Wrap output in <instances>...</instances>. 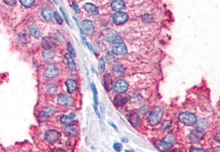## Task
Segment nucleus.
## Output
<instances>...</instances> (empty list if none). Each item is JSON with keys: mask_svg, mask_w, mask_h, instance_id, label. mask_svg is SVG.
Wrapping results in <instances>:
<instances>
[{"mask_svg": "<svg viewBox=\"0 0 220 152\" xmlns=\"http://www.w3.org/2000/svg\"><path fill=\"white\" fill-rule=\"evenodd\" d=\"M65 131L70 136H75L76 135V131L75 128H73L71 126H67L65 128Z\"/></svg>", "mask_w": 220, "mask_h": 152, "instance_id": "nucleus-28", "label": "nucleus"}, {"mask_svg": "<svg viewBox=\"0 0 220 152\" xmlns=\"http://www.w3.org/2000/svg\"><path fill=\"white\" fill-rule=\"evenodd\" d=\"M127 118V120H129V122L134 126V127H136L140 125V116H138V114L137 113L131 112L129 114Z\"/></svg>", "mask_w": 220, "mask_h": 152, "instance_id": "nucleus-12", "label": "nucleus"}, {"mask_svg": "<svg viewBox=\"0 0 220 152\" xmlns=\"http://www.w3.org/2000/svg\"><path fill=\"white\" fill-rule=\"evenodd\" d=\"M127 47L123 42H117L112 47V52L115 55H124L127 53Z\"/></svg>", "mask_w": 220, "mask_h": 152, "instance_id": "nucleus-7", "label": "nucleus"}, {"mask_svg": "<svg viewBox=\"0 0 220 152\" xmlns=\"http://www.w3.org/2000/svg\"><path fill=\"white\" fill-rule=\"evenodd\" d=\"M147 111H148V107L144 106H142L140 107V110H139V112H140L142 115H144L146 112H147Z\"/></svg>", "mask_w": 220, "mask_h": 152, "instance_id": "nucleus-33", "label": "nucleus"}, {"mask_svg": "<svg viewBox=\"0 0 220 152\" xmlns=\"http://www.w3.org/2000/svg\"><path fill=\"white\" fill-rule=\"evenodd\" d=\"M42 46L45 50H48V49H52V47L54 46V41L52 39V38L50 37H45L42 39Z\"/></svg>", "mask_w": 220, "mask_h": 152, "instance_id": "nucleus-19", "label": "nucleus"}, {"mask_svg": "<svg viewBox=\"0 0 220 152\" xmlns=\"http://www.w3.org/2000/svg\"><path fill=\"white\" fill-rule=\"evenodd\" d=\"M115 54L112 51H108L106 54V60L108 63H112L115 60Z\"/></svg>", "mask_w": 220, "mask_h": 152, "instance_id": "nucleus-26", "label": "nucleus"}, {"mask_svg": "<svg viewBox=\"0 0 220 152\" xmlns=\"http://www.w3.org/2000/svg\"><path fill=\"white\" fill-rule=\"evenodd\" d=\"M43 56L46 60H52L54 57V51L52 49L45 50L43 53Z\"/></svg>", "mask_w": 220, "mask_h": 152, "instance_id": "nucleus-23", "label": "nucleus"}, {"mask_svg": "<svg viewBox=\"0 0 220 152\" xmlns=\"http://www.w3.org/2000/svg\"><path fill=\"white\" fill-rule=\"evenodd\" d=\"M57 102L59 104L64 106H71L73 103V99L71 96L66 95H60L58 97Z\"/></svg>", "mask_w": 220, "mask_h": 152, "instance_id": "nucleus-10", "label": "nucleus"}, {"mask_svg": "<svg viewBox=\"0 0 220 152\" xmlns=\"http://www.w3.org/2000/svg\"><path fill=\"white\" fill-rule=\"evenodd\" d=\"M91 90H92V92H93L94 95H98V92H97L96 87V86H95V85H94V83H91Z\"/></svg>", "mask_w": 220, "mask_h": 152, "instance_id": "nucleus-37", "label": "nucleus"}, {"mask_svg": "<svg viewBox=\"0 0 220 152\" xmlns=\"http://www.w3.org/2000/svg\"><path fill=\"white\" fill-rule=\"evenodd\" d=\"M65 58H66V59H67V64L69 68H70L71 70H75V63L74 60H73L71 55L68 54H66Z\"/></svg>", "mask_w": 220, "mask_h": 152, "instance_id": "nucleus-24", "label": "nucleus"}, {"mask_svg": "<svg viewBox=\"0 0 220 152\" xmlns=\"http://www.w3.org/2000/svg\"><path fill=\"white\" fill-rule=\"evenodd\" d=\"M81 25L84 30L86 31V32L88 35L93 34V33L94 32V28L92 23H91L90 20H83L81 23Z\"/></svg>", "mask_w": 220, "mask_h": 152, "instance_id": "nucleus-16", "label": "nucleus"}, {"mask_svg": "<svg viewBox=\"0 0 220 152\" xmlns=\"http://www.w3.org/2000/svg\"><path fill=\"white\" fill-rule=\"evenodd\" d=\"M163 116V111L161 108H155L152 112H151L148 116V122L150 125L155 126L160 123Z\"/></svg>", "mask_w": 220, "mask_h": 152, "instance_id": "nucleus-1", "label": "nucleus"}, {"mask_svg": "<svg viewBox=\"0 0 220 152\" xmlns=\"http://www.w3.org/2000/svg\"><path fill=\"white\" fill-rule=\"evenodd\" d=\"M44 75L48 78H54L58 75V69L54 65H49L45 68Z\"/></svg>", "mask_w": 220, "mask_h": 152, "instance_id": "nucleus-9", "label": "nucleus"}, {"mask_svg": "<svg viewBox=\"0 0 220 152\" xmlns=\"http://www.w3.org/2000/svg\"><path fill=\"white\" fill-rule=\"evenodd\" d=\"M104 88L106 91H111L112 88V80L111 76L108 74H106L104 76Z\"/></svg>", "mask_w": 220, "mask_h": 152, "instance_id": "nucleus-20", "label": "nucleus"}, {"mask_svg": "<svg viewBox=\"0 0 220 152\" xmlns=\"http://www.w3.org/2000/svg\"><path fill=\"white\" fill-rule=\"evenodd\" d=\"M29 32H30L31 34L35 37L36 38H38L40 37V31L38 29L36 25L33 24V25H32L31 27H30V28H29Z\"/></svg>", "mask_w": 220, "mask_h": 152, "instance_id": "nucleus-25", "label": "nucleus"}, {"mask_svg": "<svg viewBox=\"0 0 220 152\" xmlns=\"http://www.w3.org/2000/svg\"><path fill=\"white\" fill-rule=\"evenodd\" d=\"M60 120L62 123L66 126H72L75 123V121L73 119V118H71V116H65V115H63V116H61Z\"/></svg>", "mask_w": 220, "mask_h": 152, "instance_id": "nucleus-22", "label": "nucleus"}, {"mask_svg": "<svg viewBox=\"0 0 220 152\" xmlns=\"http://www.w3.org/2000/svg\"><path fill=\"white\" fill-rule=\"evenodd\" d=\"M21 4L27 8H31L35 3V0H19Z\"/></svg>", "mask_w": 220, "mask_h": 152, "instance_id": "nucleus-27", "label": "nucleus"}, {"mask_svg": "<svg viewBox=\"0 0 220 152\" xmlns=\"http://www.w3.org/2000/svg\"><path fill=\"white\" fill-rule=\"evenodd\" d=\"M42 16L47 21H52L54 17L52 10L49 8H44L42 10Z\"/></svg>", "mask_w": 220, "mask_h": 152, "instance_id": "nucleus-18", "label": "nucleus"}, {"mask_svg": "<svg viewBox=\"0 0 220 152\" xmlns=\"http://www.w3.org/2000/svg\"><path fill=\"white\" fill-rule=\"evenodd\" d=\"M65 85L67 88V91L69 93L74 92L77 88V82L73 79H68L65 82Z\"/></svg>", "mask_w": 220, "mask_h": 152, "instance_id": "nucleus-21", "label": "nucleus"}, {"mask_svg": "<svg viewBox=\"0 0 220 152\" xmlns=\"http://www.w3.org/2000/svg\"><path fill=\"white\" fill-rule=\"evenodd\" d=\"M155 145L157 150L160 151H165L170 149L172 146V144L169 142L165 141L162 140H157L155 142Z\"/></svg>", "mask_w": 220, "mask_h": 152, "instance_id": "nucleus-11", "label": "nucleus"}, {"mask_svg": "<svg viewBox=\"0 0 220 152\" xmlns=\"http://www.w3.org/2000/svg\"><path fill=\"white\" fill-rule=\"evenodd\" d=\"M111 8L114 11H121L125 8V3L123 0H113L111 2Z\"/></svg>", "mask_w": 220, "mask_h": 152, "instance_id": "nucleus-14", "label": "nucleus"}, {"mask_svg": "<svg viewBox=\"0 0 220 152\" xmlns=\"http://www.w3.org/2000/svg\"><path fill=\"white\" fill-rule=\"evenodd\" d=\"M112 72L117 78H120L123 76L125 72V68L122 65L116 64L113 66L112 68Z\"/></svg>", "mask_w": 220, "mask_h": 152, "instance_id": "nucleus-13", "label": "nucleus"}, {"mask_svg": "<svg viewBox=\"0 0 220 152\" xmlns=\"http://www.w3.org/2000/svg\"><path fill=\"white\" fill-rule=\"evenodd\" d=\"M73 8L74 9L75 12L77 14L80 13V9L79 8V6L77 4L76 2H73Z\"/></svg>", "mask_w": 220, "mask_h": 152, "instance_id": "nucleus-35", "label": "nucleus"}, {"mask_svg": "<svg viewBox=\"0 0 220 152\" xmlns=\"http://www.w3.org/2000/svg\"><path fill=\"white\" fill-rule=\"evenodd\" d=\"M130 96L126 95H122V93H119L115 96L113 103H114L115 106L120 107L125 104L127 102L130 101Z\"/></svg>", "mask_w": 220, "mask_h": 152, "instance_id": "nucleus-6", "label": "nucleus"}, {"mask_svg": "<svg viewBox=\"0 0 220 152\" xmlns=\"http://www.w3.org/2000/svg\"><path fill=\"white\" fill-rule=\"evenodd\" d=\"M121 141L123 143H127L128 142V139L126 138V137H125V138H124V137H123V138L121 139Z\"/></svg>", "mask_w": 220, "mask_h": 152, "instance_id": "nucleus-41", "label": "nucleus"}, {"mask_svg": "<svg viewBox=\"0 0 220 152\" xmlns=\"http://www.w3.org/2000/svg\"><path fill=\"white\" fill-rule=\"evenodd\" d=\"M84 9L90 15H97L98 14V9L97 7L91 3H87L84 5Z\"/></svg>", "mask_w": 220, "mask_h": 152, "instance_id": "nucleus-15", "label": "nucleus"}, {"mask_svg": "<svg viewBox=\"0 0 220 152\" xmlns=\"http://www.w3.org/2000/svg\"><path fill=\"white\" fill-rule=\"evenodd\" d=\"M104 68H105L104 62L103 60H102V59H100V60H99V62H98V70H99V72H100V73L103 72L104 70Z\"/></svg>", "mask_w": 220, "mask_h": 152, "instance_id": "nucleus-29", "label": "nucleus"}, {"mask_svg": "<svg viewBox=\"0 0 220 152\" xmlns=\"http://www.w3.org/2000/svg\"><path fill=\"white\" fill-rule=\"evenodd\" d=\"M113 148L117 151H120L122 149V145L119 143H115L113 145Z\"/></svg>", "mask_w": 220, "mask_h": 152, "instance_id": "nucleus-32", "label": "nucleus"}, {"mask_svg": "<svg viewBox=\"0 0 220 152\" xmlns=\"http://www.w3.org/2000/svg\"><path fill=\"white\" fill-rule=\"evenodd\" d=\"M53 1L54 2V3H56V1H55V0H53Z\"/></svg>", "mask_w": 220, "mask_h": 152, "instance_id": "nucleus-43", "label": "nucleus"}, {"mask_svg": "<svg viewBox=\"0 0 220 152\" xmlns=\"http://www.w3.org/2000/svg\"><path fill=\"white\" fill-rule=\"evenodd\" d=\"M205 135V132L203 128L197 127L190 132L189 139L192 143H198L203 138Z\"/></svg>", "mask_w": 220, "mask_h": 152, "instance_id": "nucleus-3", "label": "nucleus"}, {"mask_svg": "<svg viewBox=\"0 0 220 152\" xmlns=\"http://www.w3.org/2000/svg\"><path fill=\"white\" fill-rule=\"evenodd\" d=\"M60 11H61V13L62 14V15H63V16H64V19H65L66 22H67V24H68V25H69V23H68V18H67V14H65V12H64V11L63 10V9H62V8H61V7H60Z\"/></svg>", "mask_w": 220, "mask_h": 152, "instance_id": "nucleus-36", "label": "nucleus"}, {"mask_svg": "<svg viewBox=\"0 0 220 152\" xmlns=\"http://www.w3.org/2000/svg\"><path fill=\"white\" fill-rule=\"evenodd\" d=\"M108 123L110 124V125H111V126H112V127H113V128H115L116 130H117V127H116V126L114 124H113L112 123V122H111V121H108Z\"/></svg>", "mask_w": 220, "mask_h": 152, "instance_id": "nucleus-40", "label": "nucleus"}, {"mask_svg": "<svg viewBox=\"0 0 220 152\" xmlns=\"http://www.w3.org/2000/svg\"><path fill=\"white\" fill-rule=\"evenodd\" d=\"M106 40L111 43H115L119 40V35L114 31H110L106 36Z\"/></svg>", "mask_w": 220, "mask_h": 152, "instance_id": "nucleus-17", "label": "nucleus"}, {"mask_svg": "<svg viewBox=\"0 0 220 152\" xmlns=\"http://www.w3.org/2000/svg\"><path fill=\"white\" fill-rule=\"evenodd\" d=\"M178 119L182 123L187 126H190V127L195 124L197 121V118L195 115L188 112H184L179 114Z\"/></svg>", "mask_w": 220, "mask_h": 152, "instance_id": "nucleus-2", "label": "nucleus"}, {"mask_svg": "<svg viewBox=\"0 0 220 152\" xmlns=\"http://www.w3.org/2000/svg\"><path fill=\"white\" fill-rule=\"evenodd\" d=\"M128 89V84L124 80H119L114 86V91L119 93H123Z\"/></svg>", "mask_w": 220, "mask_h": 152, "instance_id": "nucleus-8", "label": "nucleus"}, {"mask_svg": "<svg viewBox=\"0 0 220 152\" xmlns=\"http://www.w3.org/2000/svg\"><path fill=\"white\" fill-rule=\"evenodd\" d=\"M191 150V151H204V150H200V149H196V148H194V147H192V148H191V150Z\"/></svg>", "mask_w": 220, "mask_h": 152, "instance_id": "nucleus-39", "label": "nucleus"}, {"mask_svg": "<svg viewBox=\"0 0 220 152\" xmlns=\"http://www.w3.org/2000/svg\"><path fill=\"white\" fill-rule=\"evenodd\" d=\"M60 138V133L55 130H49L44 135V139L47 143H54L57 142Z\"/></svg>", "mask_w": 220, "mask_h": 152, "instance_id": "nucleus-4", "label": "nucleus"}, {"mask_svg": "<svg viewBox=\"0 0 220 152\" xmlns=\"http://www.w3.org/2000/svg\"><path fill=\"white\" fill-rule=\"evenodd\" d=\"M67 47H68V51H69V53H70L72 57H75V51L74 50V49H73V47L72 46V45L71 43H67Z\"/></svg>", "mask_w": 220, "mask_h": 152, "instance_id": "nucleus-31", "label": "nucleus"}, {"mask_svg": "<svg viewBox=\"0 0 220 152\" xmlns=\"http://www.w3.org/2000/svg\"><path fill=\"white\" fill-rule=\"evenodd\" d=\"M3 1L9 6H14L16 3V0H3Z\"/></svg>", "mask_w": 220, "mask_h": 152, "instance_id": "nucleus-34", "label": "nucleus"}, {"mask_svg": "<svg viewBox=\"0 0 220 152\" xmlns=\"http://www.w3.org/2000/svg\"><path fill=\"white\" fill-rule=\"evenodd\" d=\"M94 108L95 112H96V115H97V116H98V118H100V114H99V112H98V110H97V107H96V105H94Z\"/></svg>", "mask_w": 220, "mask_h": 152, "instance_id": "nucleus-38", "label": "nucleus"}, {"mask_svg": "<svg viewBox=\"0 0 220 152\" xmlns=\"http://www.w3.org/2000/svg\"><path fill=\"white\" fill-rule=\"evenodd\" d=\"M128 20V15L123 12H117L114 16H113V22L117 25L123 24L126 23Z\"/></svg>", "mask_w": 220, "mask_h": 152, "instance_id": "nucleus-5", "label": "nucleus"}, {"mask_svg": "<svg viewBox=\"0 0 220 152\" xmlns=\"http://www.w3.org/2000/svg\"><path fill=\"white\" fill-rule=\"evenodd\" d=\"M70 116L71 117V118H74L75 116V114H74V113H71V114H70Z\"/></svg>", "mask_w": 220, "mask_h": 152, "instance_id": "nucleus-42", "label": "nucleus"}, {"mask_svg": "<svg viewBox=\"0 0 220 152\" xmlns=\"http://www.w3.org/2000/svg\"><path fill=\"white\" fill-rule=\"evenodd\" d=\"M53 15H54V17L56 18V22L58 23V24H62V22H63V20H62V17L60 16V15L59 14H58L57 12H54L53 13Z\"/></svg>", "mask_w": 220, "mask_h": 152, "instance_id": "nucleus-30", "label": "nucleus"}]
</instances>
